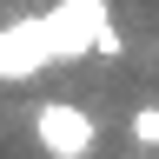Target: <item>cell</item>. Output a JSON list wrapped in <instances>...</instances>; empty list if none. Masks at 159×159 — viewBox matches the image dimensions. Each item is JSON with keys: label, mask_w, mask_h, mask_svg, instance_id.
Listing matches in <instances>:
<instances>
[{"label": "cell", "mask_w": 159, "mask_h": 159, "mask_svg": "<svg viewBox=\"0 0 159 159\" xmlns=\"http://www.w3.org/2000/svg\"><path fill=\"white\" fill-rule=\"evenodd\" d=\"M33 139H40L47 159H86L93 139H99V126H93L86 106H73V99H47V106L33 113Z\"/></svg>", "instance_id": "1"}, {"label": "cell", "mask_w": 159, "mask_h": 159, "mask_svg": "<svg viewBox=\"0 0 159 159\" xmlns=\"http://www.w3.org/2000/svg\"><path fill=\"white\" fill-rule=\"evenodd\" d=\"M40 20H47L53 60H80V53H93V40L113 20V7L106 0H53V13H40Z\"/></svg>", "instance_id": "2"}, {"label": "cell", "mask_w": 159, "mask_h": 159, "mask_svg": "<svg viewBox=\"0 0 159 159\" xmlns=\"http://www.w3.org/2000/svg\"><path fill=\"white\" fill-rule=\"evenodd\" d=\"M40 66H53V40H47V20H13L0 27V80H33Z\"/></svg>", "instance_id": "3"}, {"label": "cell", "mask_w": 159, "mask_h": 159, "mask_svg": "<svg viewBox=\"0 0 159 159\" xmlns=\"http://www.w3.org/2000/svg\"><path fill=\"white\" fill-rule=\"evenodd\" d=\"M133 146H159V106H139L133 113Z\"/></svg>", "instance_id": "4"}, {"label": "cell", "mask_w": 159, "mask_h": 159, "mask_svg": "<svg viewBox=\"0 0 159 159\" xmlns=\"http://www.w3.org/2000/svg\"><path fill=\"white\" fill-rule=\"evenodd\" d=\"M93 53H106V60H113V53H126V40H119V27H113V20L99 27V40H93Z\"/></svg>", "instance_id": "5"}]
</instances>
